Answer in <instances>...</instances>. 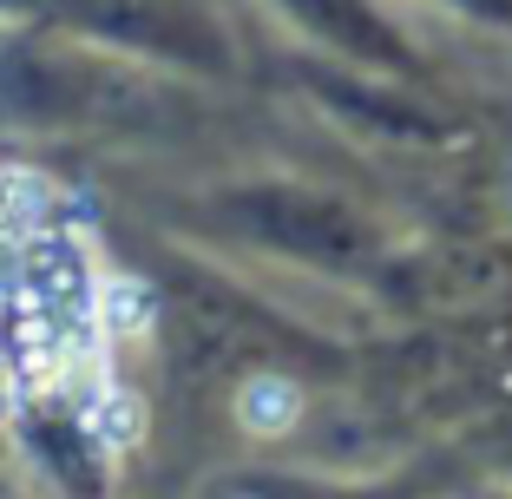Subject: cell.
<instances>
[{"label": "cell", "instance_id": "cell-5", "mask_svg": "<svg viewBox=\"0 0 512 499\" xmlns=\"http://www.w3.org/2000/svg\"><path fill=\"white\" fill-rule=\"evenodd\" d=\"M14 388H20V381H14V362H0V414L14 408Z\"/></svg>", "mask_w": 512, "mask_h": 499}, {"label": "cell", "instance_id": "cell-1", "mask_svg": "<svg viewBox=\"0 0 512 499\" xmlns=\"http://www.w3.org/2000/svg\"><path fill=\"white\" fill-rule=\"evenodd\" d=\"M296 414H302L296 381H283V375H256V381H243V394H237V421H243V434L276 440V434H289V427H296Z\"/></svg>", "mask_w": 512, "mask_h": 499}, {"label": "cell", "instance_id": "cell-3", "mask_svg": "<svg viewBox=\"0 0 512 499\" xmlns=\"http://www.w3.org/2000/svg\"><path fill=\"white\" fill-rule=\"evenodd\" d=\"M92 322H106L112 335H145L158 322V296L138 276H106L92 289Z\"/></svg>", "mask_w": 512, "mask_h": 499}, {"label": "cell", "instance_id": "cell-4", "mask_svg": "<svg viewBox=\"0 0 512 499\" xmlns=\"http://www.w3.org/2000/svg\"><path fill=\"white\" fill-rule=\"evenodd\" d=\"M46 211H53V191H46L40 171H20V165L0 171V230H7V237L46 230Z\"/></svg>", "mask_w": 512, "mask_h": 499}, {"label": "cell", "instance_id": "cell-2", "mask_svg": "<svg viewBox=\"0 0 512 499\" xmlns=\"http://www.w3.org/2000/svg\"><path fill=\"white\" fill-rule=\"evenodd\" d=\"M79 414H86V434L106 447V454H125V447H138V434H145V401L125 388H92L86 401H79Z\"/></svg>", "mask_w": 512, "mask_h": 499}]
</instances>
